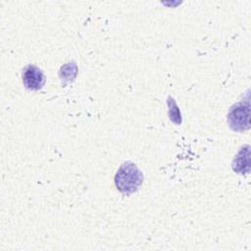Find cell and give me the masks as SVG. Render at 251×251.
<instances>
[{
	"instance_id": "1",
	"label": "cell",
	"mask_w": 251,
	"mask_h": 251,
	"mask_svg": "<svg viewBox=\"0 0 251 251\" xmlns=\"http://www.w3.org/2000/svg\"><path fill=\"white\" fill-rule=\"evenodd\" d=\"M116 185L122 192H132L142 182V176L134 164H124L116 175Z\"/></svg>"
},
{
	"instance_id": "3",
	"label": "cell",
	"mask_w": 251,
	"mask_h": 251,
	"mask_svg": "<svg viewBox=\"0 0 251 251\" xmlns=\"http://www.w3.org/2000/svg\"><path fill=\"white\" fill-rule=\"evenodd\" d=\"M23 82L26 88L38 90L44 83L43 73L35 66H27L23 72Z\"/></svg>"
},
{
	"instance_id": "2",
	"label": "cell",
	"mask_w": 251,
	"mask_h": 251,
	"mask_svg": "<svg viewBox=\"0 0 251 251\" xmlns=\"http://www.w3.org/2000/svg\"><path fill=\"white\" fill-rule=\"evenodd\" d=\"M228 123L233 129L243 130L249 127V105L243 103L234 105L228 115Z\"/></svg>"
}]
</instances>
